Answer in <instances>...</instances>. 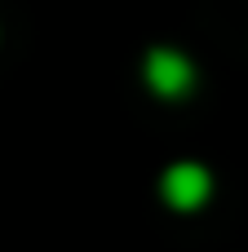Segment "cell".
<instances>
[{"label":"cell","instance_id":"cell-1","mask_svg":"<svg viewBox=\"0 0 248 252\" xmlns=\"http://www.w3.org/2000/svg\"><path fill=\"white\" fill-rule=\"evenodd\" d=\"M142 84L160 97V102H186L200 84V66L191 62L186 49L173 44H151L142 53Z\"/></svg>","mask_w":248,"mask_h":252},{"label":"cell","instance_id":"cell-2","mask_svg":"<svg viewBox=\"0 0 248 252\" xmlns=\"http://www.w3.org/2000/svg\"><path fill=\"white\" fill-rule=\"evenodd\" d=\"M217 182H213V168L200 164V159H173L164 173H160V199L164 208L173 213H200L209 199H213Z\"/></svg>","mask_w":248,"mask_h":252}]
</instances>
